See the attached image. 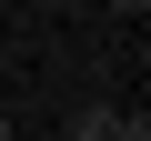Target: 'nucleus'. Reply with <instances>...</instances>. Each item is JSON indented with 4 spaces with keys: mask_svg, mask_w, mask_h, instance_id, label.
Returning a JSON list of instances; mask_svg holds the SVG:
<instances>
[{
    "mask_svg": "<svg viewBox=\"0 0 151 141\" xmlns=\"http://www.w3.org/2000/svg\"><path fill=\"white\" fill-rule=\"evenodd\" d=\"M0 141H20V131H10V111H0Z\"/></svg>",
    "mask_w": 151,
    "mask_h": 141,
    "instance_id": "3",
    "label": "nucleus"
},
{
    "mask_svg": "<svg viewBox=\"0 0 151 141\" xmlns=\"http://www.w3.org/2000/svg\"><path fill=\"white\" fill-rule=\"evenodd\" d=\"M111 10H121V20H141V10H151V0H111Z\"/></svg>",
    "mask_w": 151,
    "mask_h": 141,
    "instance_id": "2",
    "label": "nucleus"
},
{
    "mask_svg": "<svg viewBox=\"0 0 151 141\" xmlns=\"http://www.w3.org/2000/svg\"><path fill=\"white\" fill-rule=\"evenodd\" d=\"M60 141H121V101H70Z\"/></svg>",
    "mask_w": 151,
    "mask_h": 141,
    "instance_id": "1",
    "label": "nucleus"
}]
</instances>
